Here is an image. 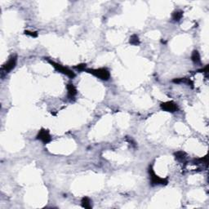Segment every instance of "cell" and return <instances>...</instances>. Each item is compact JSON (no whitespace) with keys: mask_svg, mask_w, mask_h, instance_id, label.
<instances>
[{"mask_svg":"<svg viewBox=\"0 0 209 209\" xmlns=\"http://www.w3.org/2000/svg\"><path fill=\"white\" fill-rule=\"evenodd\" d=\"M37 140H39L43 142V144H47L52 141V137L48 132V130L45 128H41L36 137Z\"/></svg>","mask_w":209,"mask_h":209,"instance_id":"obj_6","label":"cell"},{"mask_svg":"<svg viewBox=\"0 0 209 209\" xmlns=\"http://www.w3.org/2000/svg\"><path fill=\"white\" fill-rule=\"evenodd\" d=\"M160 108L162 109L163 111L174 113V112H177L178 110V105L174 101H170L162 102L160 104Z\"/></svg>","mask_w":209,"mask_h":209,"instance_id":"obj_5","label":"cell"},{"mask_svg":"<svg viewBox=\"0 0 209 209\" xmlns=\"http://www.w3.org/2000/svg\"><path fill=\"white\" fill-rule=\"evenodd\" d=\"M193 164L198 165V164H205L206 166H208V156L206 155L203 158L200 159H195L193 160Z\"/></svg>","mask_w":209,"mask_h":209,"instance_id":"obj_14","label":"cell"},{"mask_svg":"<svg viewBox=\"0 0 209 209\" xmlns=\"http://www.w3.org/2000/svg\"><path fill=\"white\" fill-rule=\"evenodd\" d=\"M183 11H180V10H177V11H175L172 12V21H179L181 20V18L183 17Z\"/></svg>","mask_w":209,"mask_h":209,"instance_id":"obj_12","label":"cell"},{"mask_svg":"<svg viewBox=\"0 0 209 209\" xmlns=\"http://www.w3.org/2000/svg\"><path fill=\"white\" fill-rule=\"evenodd\" d=\"M87 73L92 74L95 77L104 81H107L110 78V73L107 69L99 68V69H87L85 70Z\"/></svg>","mask_w":209,"mask_h":209,"instance_id":"obj_3","label":"cell"},{"mask_svg":"<svg viewBox=\"0 0 209 209\" xmlns=\"http://www.w3.org/2000/svg\"><path fill=\"white\" fill-rule=\"evenodd\" d=\"M149 176H150V184L152 186H155V185H166L168 183V180H167L166 178H162V177H159L158 175H156V173L155 172V170L153 168V167H149Z\"/></svg>","mask_w":209,"mask_h":209,"instance_id":"obj_2","label":"cell"},{"mask_svg":"<svg viewBox=\"0 0 209 209\" xmlns=\"http://www.w3.org/2000/svg\"><path fill=\"white\" fill-rule=\"evenodd\" d=\"M174 156L179 162H185L187 158V155L184 151H177L174 154Z\"/></svg>","mask_w":209,"mask_h":209,"instance_id":"obj_11","label":"cell"},{"mask_svg":"<svg viewBox=\"0 0 209 209\" xmlns=\"http://www.w3.org/2000/svg\"><path fill=\"white\" fill-rule=\"evenodd\" d=\"M47 62H48V63H49L50 65H52L55 68V69L57 70L58 72L62 73L63 74L68 76L69 78H70V79H74V78L75 77V74H74V72H73L71 69L66 68V67H64V66H62V65H60V64H58L57 62L52 61L50 59H47Z\"/></svg>","mask_w":209,"mask_h":209,"instance_id":"obj_4","label":"cell"},{"mask_svg":"<svg viewBox=\"0 0 209 209\" xmlns=\"http://www.w3.org/2000/svg\"><path fill=\"white\" fill-rule=\"evenodd\" d=\"M67 92H68L69 99H74L77 95V89L73 83H68L67 84Z\"/></svg>","mask_w":209,"mask_h":209,"instance_id":"obj_7","label":"cell"},{"mask_svg":"<svg viewBox=\"0 0 209 209\" xmlns=\"http://www.w3.org/2000/svg\"><path fill=\"white\" fill-rule=\"evenodd\" d=\"M129 43L132 44V45H134V46H138L140 43H141V41H140V39H139V36L134 34H132V36L130 37L129 39Z\"/></svg>","mask_w":209,"mask_h":209,"instance_id":"obj_13","label":"cell"},{"mask_svg":"<svg viewBox=\"0 0 209 209\" xmlns=\"http://www.w3.org/2000/svg\"><path fill=\"white\" fill-rule=\"evenodd\" d=\"M198 72L205 73V74H208V65H206L204 68L201 69H198Z\"/></svg>","mask_w":209,"mask_h":209,"instance_id":"obj_17","label":"cell"},{"mask_svg":"<svg viewBox=\"0 0 209 209\" xmlns=\"http://www.w3.org/2000/svg\"><path fill=\"white\" fill-rule=\"evenodd\" d=\"M25 35H28V36L32 37V38H37L38 37V32L36 31H30V30H25L24 32Z\"/></svg>","mask_w":209,"mask_h":209,"instance_id":"obj_15","label":"cell"},{"mask_svg":"<svg viewBox=\"0 0 209 209\" xmlns=\"http://www.w3.org/2000/svg\"><path fill=\"white\" fill-rule=\"evenodd\" d=\"M86 64H79V65H77L76 66H74V68L79 71H85L86 69Z\"/></svg>","mask_w":209,"mask_h":209,"instance_id":"obj_16","label":"cell"},{"mask_svg":"<svg viewBox=\"0 0 209 209\" xmlns=\"http://www.w3.org/2000/svg\"><path fill=\"white\" fill-rule=\"evenodd\" d=\"M127 141H128V143H130V144L132 145L133 147H136L137 146V145H136V142L132 140V137H128V138H127Z\"/></svg>","mask_w":209,"mask_h":209,"instance_id":"obj_18","label":"cell"},{"mask_svg":"<svg viewBox=\"0 0 209 209\" xmlns=\"http://www.w3.org/2000/svg\"><path fill=\"white\" fill-rule=\"evenodd\" d=\"M17 62V56L16 54H12L8 58L7 62L4 63L1 67V76L4 77V74H7L10 73L16 67Z\"/></svg>","mask_w":209,"mask_h":209,"instance_id":"obj_1","label":"cell"},{"mask_svg":"<svg viewBox=\"0 0 209 209\" xmlns=\"http://www.w3.org/2000/svg\"><path fill=\"white\" fill-rule=\"evenodd\" d=\"M191 61L194 62L195 64H200L201 57H200L199 52L197 50L193 51V52L191 54Z\"/></svg>","mask_w":209,"mask_h":209,"instance_id":"obj_10","label":"cell"},{"mask_svg":"<svg viewBox=\"0 0 209 209\" xmlns=\"http://www.w3.org/2000/svg\"><path fill=\"white\" fill-rule=\"evenodd\" d=\"M172 82L175 83H185V84H187L188 86H191V87H193V85H194V83H193L190 79H187V78L175 79L172 80Z\"/></svg>","mask_w":209,"mask_h":209,"instance_id":"obj_8","label":"cell"},{"mask_svg":"<svg viewBox=\"0 0 209 209\" xmlns=\"http://www.w3.org/2000/svg\"><path fill=\"white\" fill-rule=\"evenodd\" d=\"M81 205L83 208L87 209H91L92 208V200L87 197H83L81 200Z\"/></svg>","mask_w":209,"mask_h":209,"instance_id":"obj_9","label":"cell"}]
</instances>
